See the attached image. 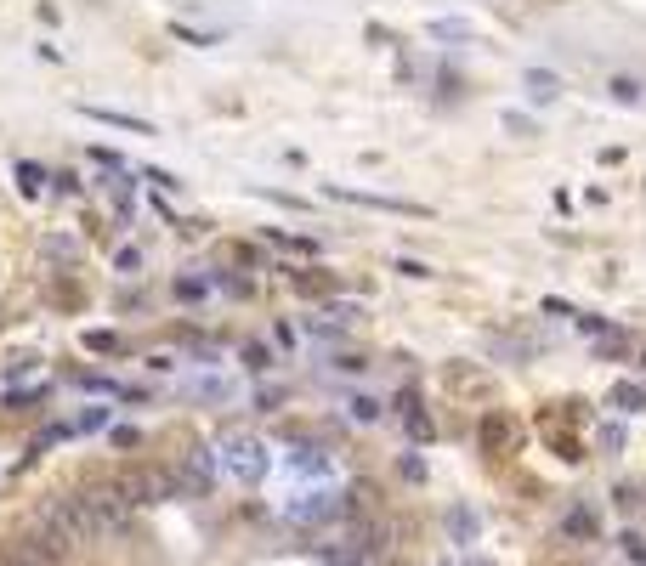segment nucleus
<instances>
[{
	"label": "nucleus",
	"mask_w": 646,
	"mask_h": 566,
	"mask_svg": "<svg viewBox=\"0 0 646 566\" xmlns=\"http://www.w3.org/2000/svg\"><path fill=\"white\" fill-rule=\"evenodd\" d=\"M35 532H45L52 544H63V549H85L97 532H91V515H85V504H80V493H57V498H45L40 504V527Z\"/></svg>",
	"instance_id": "obj_1"
},
{
	"label": "nucleus",
	"mask_w": 646,
	"mask_h": 566,
	"mask_svg": "<svg viewBox=\"0 0 646 566\" xmlns=\"http://www.w3.org/2000/svg\"><path fill=\"white\" fill-rule=\"evenodd\" d=\"M108 487H114V493L125 498L131 510H136V504H165V498H176V476H171V470H159V465H119Z\"/></svg>",
	"instance_id": "obj_2"
},
{
	"label": "nucleus",
	"mask_w": 646,
	"mask_h": 566,
	"mask_svg": "<svg viewBox=\"0 0 646 566\" xmlns=\"http://www.w3.org/2000/svg\"><path fill=\"white\" fill-rule=\"evenodd\" d=\"M171 476H176V493H182V498L210 493V482H215V448H193V453H188V465L171 470Z\"/></svg>",
	"instance_id": "obj_3"
},
{
	"label": "nucleus",
	"mask_w": 646,
	"mask_h": 566,
	"mask_svg": "<svg viewBox=\"0 0 646 566\" xmlns=\"http://www.w3.org/2000/svg\"><path fill=\"white\" fill-rule=\"evenodd\" d=\"M63 555H69L63 544H52L45 532H28L6 549V566H63Z\"/></svg>",
	"instance_id": "obj_4"
},
{
	"label": "nucleus",
	"mask_w": 646,
	"mask_h": 566,
	"mask_svg": "<svg viewBox=\"0 0 646 566\" xmlns=\"http://www.w3.org/2000/svg\"><path fill=\"white\" fill-rule=\"evenodd\" d=\"M516 442V419L505 414V408H488L482 419H476V448L482 453H505Z\"/></svg>",
	"instance_id": "obj_5"
},
{
	"label": "nucleus",
	"mask_w": 646,
	"mask_h": 566,
	"mask_svg": "<svg viewBox=\"0 0 646 566\" xmlns=\"http://www.w3.org/2000/svg\"><path fill=\"white\" fill-rule=\"evenodd\" d=\"M227 465H233V476H244V482H261L267 476V448H261V442H250V436H233L227 442Z\"/></svg>",
	"instance_id": "obj_6"
},
{
	"label": "nucleus",
	"mask_w": 646,
	"mask_h": 566,
	"mask_svg": "<svg viewBox=\"0 0 646 566\" xmlns=\"http://www.w3.org/2000/svg\"><path fill=\"white\" fill-rule=\"evenodd\" d=\"M329 198H346V204H363V210H392V216H425V204L386 198V193H358V187H329Z\"/></svg>",
	"instance_id": "obj_7"
},
{
	"label": "nucleus",
	"mask_w": 646,
	"mask_h": 566,
	"mask_svg": "<svg viewBox=\"0 0 646 566\" xmlns=\"http://www.w3.org/2000/svg\"><path fill=\"white\" fill-rule=\"evenodd\" d=\"M85 119H97V125H114V131H136V136H148L153 125L148 119H136V114H114V108H80Z\"/></svg>",
	"instance_id": "obj_8"
},
{
	"label": "nucleus",
	"mask_w": 646,
	"mask_h": 566,
	"mask_svg": "<svg viewBox=\"0 0 646 566\" xmlns=\"http://www.w3.org/2000/svg\"><path fill=\"white\" fill-rule=\"evenodd\" d=\"M612 408H624V414H646V391L641 386H612Z\"/></svg>",
	"instance_id": "obj_9"
},
{
	"label": "nucleus",
	"mask_w": 646,
	"mask_h": 566,
	"mask_svg": "<svg viewBox=\"0 0 646 566\" xmlns=\"http://www.w3.org/2000/svg\"><path fill=\"white\" fill-rule=\"evenodd\" d=\"M561 532H567V538H595V515H590V510H584V504H578V510H567Z\"/></svg>",
	"instance_id": "obj_10"
},
{
	"label": "nucleus",
	"mask_w": 646,
	"mask_h": 566,
	"mask_svg": "<svg viewBox=\"0 0 646 566\" xmlns=\"http://www.w3.org/2000/svg\"><path fill=\"white\" fill-rule=\"evenodd\" d=\"M289 278H295L301 295H329L335 289V278H323V272H289Z\"/></svg>",
	"instance_id": "obj_11"
},
{
	"label": "nucleus",
	"mask_w": 646,
	"mask_h": 566,
	"mask_svg": "<svg viewBox=\"0 0 646 566\" xmlns=\"http://www.w3.org/2000/svg\"><path fill=\"white\" fill-rule=\"evenodd\" d=\"M528 91H533L538 102H550V97H556V74H545V68H528Z\"/></svg>",
	"instance_id": "obj_12"
},
{
	"label": "nucleus",
	"mask_w": 646,
	"mask_h": 566,
	"mask_svg": "<svg viewBox=\"0 0 646 566\" xmlns=\"http://www.w3.org/2000/svg\"><path fill=\"white\" fill-rule=\"evenodd\" d=\"M471 35V23H459V18H442V23H431V40H465Z\"/></svg>",
	"instance_id": "obj_13"
},
{
	"label": "nucleus",
	"mask_w": 646,
	"mask_h": 566,
	"mask_svg": "<svg viewBox=\"0 0 646 566\" xmlns=\"http://www.w3.org/2000/svg\"><path fill=\"white\" fill-rule=\"evenodd\" d=\"M607 91H612L618 102H641V97H646V91H641V80H629V74H618V80H612Z\"/></svg>",
	"instance_id": "obj_14"
},
{
	"label": "nucleus",
	"mask_w": 646,
	"mask_h": 566,
	"mask_svg": "<svg viewBox=\"0 0 646 566\" xmlns=\"http://www.w3.org/2000/svg\"><path fill=\"white\" fill-rule=\"evenodd\" d=\"M448 527H454V532H459V538H465V544H471V538H476V527H482V522H476V515H471V510H448Z\"/></svg>",
	"instance_id": "obj_15"
},
{
	"label": "nucleus",
	"mask_w": 646,
	"mask_h": 566,
	"mask_svg": "<svg viewBox=\"0 0 646 566\" xmlns=\"http://www.w3.org/2000/svg\"><path fill=\"white\" fill-rule=\"evenodd\" d=\"M171 35H176V40H188V45H215V35H210V28L198 35V28H188V23H171Z\"/></svg>",
	"instance_id": "obj_16"
},
{
	"label": "nucleus",
	"mask_w": 646,
	"mask_h": 566,
	"mask_svg": "<svg viewBox=\"0 0 646 566\" xmlns=\"http://www.w3.org/2000/svg\"><path fill=\"white\" fill-rule=\"evenodd\" d=\"M85 346H91V351H119V340H114L108 329H91V334H85Z\"/></svg>",
	"instance_id": "obj_17"
},
{
	"label": "nucleus",
	"mask_w": 646,
	"mask_h": 566,
	"mask_svg": "<svg viewBox=\"0 0 646 566\" xmlns=\"http://www.w3.org/2000/svg\"><path fill=\"white\" fill-rule=\"evenodd\" d=\"M244 369H250V374L267 369V346H244Z\"/></svg>",
	"instance_id": "obj_18"
},
{
	"label": "nucleus",
	"mask_w": 646,
	"mask_h": 566,
	"mask_svg": "<svg viewBox=\"0 0 646 566\" xmlns=\"http://www.w3.org/2000/svg\"><path fill=\"white\" fill-rule=\"evenodd\" d=\"M108 414H102V408H85V414H80V425H74V431H97V425H102Z\"/></svg>",
	"instance_id": "obj_19"
},
{
	"label": "nucleus",
	"mask_w": 646,
	"mask_h": 566,
	"mask_svg": "<svg viewBox=\"0 0 646 566\" xmlns=\"http://www.w3.org/2000/svg\"><path fill=\"white\" fill-rule=\"evenodd\" d=\"M18 181H23L28 193H35V187H40V164H18Z\"/></svg>",
	"instance_id": "obj_20"
},
{
	"label": "nucleus",
	"mask_w": 646,
	"mask_h": 566,
	"mask_svg": "<svg viewBox=\"0 0 646 566\" xmlns=\"http://www.w3.org/2000/svg\"><path fill=\"white\" fill-rule=\"evenodd\" d=\"M505 131H516V136H533V119H521V114H505Z\"/></svg>",
	"instance_id": "obj_21"
},
{
	"label": "nucleus",
	"mask_w": 646,
	"mask_h": 566,
	"mask_svg": "<svg viewBox=\"0 0 646 566\" xmlns=\"http://www.w3.org/2000/svg\"><path fill=\"white\" fill-rule=\"evenodd\" d=\"M176 295H182V300H198V295H205V283H198V278H182Z\"/></svg>",
	"instance_id": "obj_22"
},
{
	"label": "nucleus",
	"mask_w": 646,
	"mask_h": 566,
	"mask_svg": "<svg viewBox=\"0 0 646 566\" xmlns=\"http://www.w3.org/2000/svg\"><path fill=\"white\" fill-rule=\"evenodd\" d=\"M114 442H119V448H136V442H142V431H131V425H119V431H114Z\"/></svg>",
	"instance_id": "obj_23"
},
{
	"label": "nucleus",
	"mask_w": 646,
	"mask_h": 566,
	"mask_svg": "<svg viewBox=\"0 0 646 566\" xmlns=\"http://www.w3.org/2000/svg\"><path fill=\"white\" fill-rule=\"evenodd\" d=\"M618 504H624V510H635V504H641V487L624 482V487H618Z\"/></svg>",
	"instance_id": "obj_24"
},
{
	"label": "nucleus",
	"mask_w": 646,
	"mask_h": 566,
	"mask_svg": "<svg viewBox=\"0 0 646 566\" xmlns=\"http://www.w3.org/2000/svg\"><path fill=\"white\" fill-rule=\"evenodd\" d=\"M624 555H635V561H646V544L635 538V532H624Z\"/></svg>",
	"instance_id": "obj_25"
},
{
	"label": "nucleus",
	"mask_w": 646,
	"mask_h": 566,
	"mask_svg": "<svg viewBox=\"0 0 646 566\" xmlns=\"http://www.w3.org/2000/svg\"><path fill=\"white\" fill-rule=\"evenodd\" d=\"M476 566H494V561H476Z\"/></svg>",
	"instance_id": "obj_26"
},
{
	"label": "nucleus",
	"mask_w": 646,
	"mask_h": 566,
	"mask_svg": "<svg viewBox=\"0 0 646 566\" xmlns=\"http://www.w3.org/2000/svg\"><path fill=\"white\" fill-rule=\"evenodd\" d=\"M641 369H646V357H641Z\"/></svg>",
	"instance_id": "obj_27"
}]
</instances>
